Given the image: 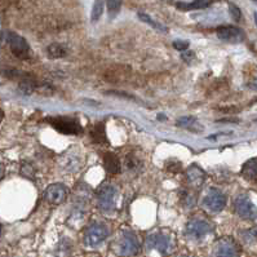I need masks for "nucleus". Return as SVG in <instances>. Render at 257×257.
I'll return each mask as SVG.
<instances>
[{
    "mask_svg": "<svg viewBox=\"0 0 257 257\" xmlns=\"http://www.w3.org/2000/svg\"><path fill=\"white\" fill-rule=\"evenodd\" d=\"M176 247L175 238L167 231H157L148 236L146 239V249L150 252H157L161 256H168L173 252Z\"/></svg>",
    "mask_w": 257,
    "mask_h": 257,
    "instance_id": "1",
    "label": "nucleus"
},
{
    "mask_svg": "<svg viewBox=\"0 0 257 257\" xmlns=\"http://www.w3.org/2000/svg\"><path fill=\"white\" fill-rule=\"evenodd\" d=\"M140 240L137 235L130 230H124L112 243V252L116 256L131 257L139 253Z\"/></svg>",
    "mask_w": 257,
    "mask_h": 257,
    "instance_id": "2",
    "label": "nucleus"
},
{
    "mask_svg": "<svg viewBox=\"0 0 257 257\" xmlns=\"http://www.w3.org/2000/svg\"><path fill=\"white\" fill-rule=\"evenodd\" d=\"M110 231L103 224H93L88 227L84 234V244L88 248H97L105 242Z\"/></svg>",
    "mask_w": 257,
    "mask_h": 257,
    "instance_id": "3",
    "label": "nucleus"
},
{
    "mask_svg": "<svg viewBox=\"0 0 257 257\" xmlns=\"http://www.w3.org/2000/svg\"><path fill=\"white\" fill-rule=\"evenodd\" d=\"M213 230V225L211 222L206 220H199V218H195V220L189 221L188 225H186V235L190 239L194 240H202V239L206 238L208 234L212 233Z\"/></svg>",
    "mask_w": 257,
    "mask_h": 257,
    "instance_id": "4",
    "label": "nucleus"
},
{
    "mask_svg": "<svg viewBox=\"0 0 257 257\" xmlns=\"http://www.w3.org/2000/svg\"><path fill=\"white\" fill-rule=\"evenodd\" d=\"M53 128L64 135H80L83 132L82 125L75 119L66 118V116H57V118L48 119Z\"/></svg>",
    "mask_w": 257,
    "mask_h": 257,
    "instance_id": "5",
    "label": "nucleus"
},
{
    "mask_svg": "<svg viewBox=\"0 0 257 257\" xmlns=\"http://www.w3.org/2000/svg\"><path fill=\"white\" fill-rule=\"evenodd\" d=\"M213 257H240V248L233 238H222L215 244Z\"/></svg>",
    "mask_w": 257,
    "mask_h": 257,
    "instance_id": "6",
    "label": "nucleus"
},
{
    "mask_svg": "<svg viewBox=\"0 0 257 257\" xmlns=\"http://www.w3.org/2000/svg\"><path fill=\"white\" fill-rule=\"evenodd\" d=\"M8 43H10L11 51H12V53L16 57L21 58V60H28L31 56V49L29 43L19 34H8Z\"/></svg>",
    "mask_w": 257,
    "mask_h": 257,
    "instance_id": "7",
    "label": "nucleus"
},
{
    "mask_svg": "<svg viewBox=\"0 0 257 257\" xmlns=\"http://www.w3.org/2000/svg\"><path fill=\"white\" fill-rule=\"evenodd\" d=\"M234 211L239 217L244 218V220H253L257 218V208L251 199L247 195H239L234 200Z\"/></svg>",
    "mask_w": 257,
    "mask_h": 257,
    "instance_id": "8",
    "label": "nucleus"
},
{
    "mask_svg": "<svg viewBox=\"0 0 257 257\" xmlns=\"http://www.w3.org/2000/svg\"><path fill=\"white\" fill-rule=\"evenodd\" d=\"M203 206L209 212L217 213L221 212L226 206V197L217 189H211L203 199Z\"/></svg>",
    "mask_w": 257,
    "mask_h": 257,
    "instance_id": "9",
    "label": "nucleus"
},
{
    "mask_svg": "<svg viewBox=\"0 0 257 257\" xmlns=\"http://www.w3.org/2000/svg\"><path fill=\"white\" fill-rule=\"evenodd\" d=\"M116 191L112 186H102L97 194V204L102 212H111L115 208Z\"/></svg>",
    "mask_w": 257,
    "mask_h": 257,
    "instance_id": "10",
    "label": "nucleus"
},
{
    "mask_svg": "<svg viewBox=\"0 0 257 257\" xmlns=\"http://www.w3.org/2000/svg\"><path fill=\"white\" fill-rule=\"evenodd\" d=\"M44 197H46L47 202L51 203V204H61L66 199L67 190L65 188V185L62 184L49 185L48 188H47Z\"/></svg>",
    "mask_w": 257,
    "mask_h": 257,
    "instance_id": "11",
    "label": "nucleus"
},
{
    "mask_svg": "<svg viewBox=\"0 0 257 257\" xmlns=\"http://www.w3.org/2000/svg\"><path fill=\"white\" fill-rule=\"evenodd\" d=\"M217 37L229 43H240L244 40V33L235 26H222L217 29Z\"/></svg>",
    "mask_w": 257,
    "mask_h": 257,
    "instance_id": "12",
    "label": "nucleus"
},
{
    "mask_svg": "<svg viewBox=\"0 0 257 257\" xmlns=\"http://www.w3.org/2000/svg\"><path fill=\"white\" fill-rule=\"evenodd\" d=\"M242 176L247 181L257 184V158L249 159L243 164Z\"/></svg>",
    "mask_w": 257,
    "mask_h": 257,
    "instance_id": "13",
    "label": "nucleus"
},
{
    "mask_svg": "<svg viewBox=\"0 0 257 257\" xmlns=\"http://www.w3.org/2000/svg\"><path fill=\"white\" fill-rule=\"evenodd\" d=\"M186 177H188V181L190 182V185H193L194 188H198L204 181V172L200 170L198 166H191L188 171H186Z\"/></svg>",
    "mask_w": 257,
    "mask_h": 257,
    "instance_id": "14",
    "label": "nucleus"
},
{
    "mask_svg": "<svg viewBox=\"0 0 257 257\" xmlns=\"http://www.w3.org/2000/svg\"><path fill=\"white\" fill-rule=\"evenodd\" d=\"M103 166H105V170L109 173H118L120 171V163H119V159L116 158V155L111 154V153H106L103 155Z\"/></svg>",
    "mask_w": 257,
    "mask_h": 257,
    "instance_id": "15",
    "label": "nucleus"
},
{
    "mask_svg": "<svg viewBox=\"0 0 257 257\" xmlns=\"http://www.w3.org/2000/svg\"><path fill=\"white\" fill-rule=\"evenodd\" d=\"M177 125L182 128H188L189 131H193V132H202L203 127L200 125L199 121L197 120L193 116H184V118H180L177 120Z\"/></svg>",
    "mask_w": 257,
    "mask_h": 257,
    "instance_id": "16",
    "label": "nucleus"
},
{
    "mask_svg": "<svg viewBox=\"0 0 257 257\" xmlns=\"http://www.w3.org/2000/svg\"><path fill=\"white\" fill-rule=\"evenodd\" d=\"M213 0H194L193 3L190 4H184L179 3L177 7L182 11H191V10H204L207 7H209L212 4Z\"/></svg>",
    "mask_w": 257,
    "mask_h": 257,
    "instance_id": "17",
    "label": "nucleus"
},
{
    "mask_svg": "<svg viewBox=\"0 0 257 257\" xmlns=\"http://www.w3.org/2000/svg\"><path fill=\"white\" fill-rule=\"evenodd\" d=\"M47 52H48V56L51 58H61L64 57V56H66L67 49L66 47L60 44V43H53V44H51V46L48 47Z\"/></svg>",
    "mask_w": 257,
    "mask_h": 257,
    "instance_id": "18",
    "label": "nucleus"
},
{
    "mask_svg": "<svg viewBox=\"0 0 257 257\" xmlns=\"http://www.w3.org/2000/svg\"><path fill=\"white\" fill-rule=\"evenodd\" d=\"M37 88V83L34 82L31 78H25L22 79L20 83V91L24 94H31Z\"/></svg>",
    "mask_w": 257,
    "mask_h": 257,
    "instance_id": "19",
    "label": "nucleus"
},
{
    "mask_svg": "<svg viewBox=\"0 0 257 257\" xmlns=\"http://www.w3.org/2000/svg\"><path fill=\"white\" fill-rule=\"evenodd\" d=\"M139 17H140V20H141V21L146 22V24H149V25H150V26H153V28H154V29H157V30L163 31V33H167V31H168V29H167L166 26H163V25L159 24V22L154 21V20H153L152 17H150V16H149V15H146V13L140 12L139 13Z\"/></svg>",
    "mask_w": 257,
    "mask_h": 257,
    "instance_id": "20",
    "label": "nucleus"
},
{
    "mask_svg": "<svg viewBox=\"0 0 257 257\" xmlns=\"http://www.w3.org/2000/svg\"><path fill=\"white\" fill-rule=\"evenodd\" d=\"M106 7H107V13L110 19H114L115 16H118L121 7V0H106Z\"/></svg>",
    "mask_w": 257,
    "mask_h": 257,
    "instance_id": "21",
    "label": "nucleus"
},
{
    "mask_svg": "<svg viewBox=\"0 0 257 257\" xmlns=\"http://www.w3.org/2000/svg\"><path fill=\"white\" fill-rule=\"evenodd\" d=\"M92 139L96 141V143H105V128H103V124H96L93 128H92Z\"/></svg>",
    "mask_w": 257,
    "mask_h": 257,
    "instance_id": "22",
    "label": "nucleus"
},
{
    "mask_svg": "<svg viewBox=\"0 0 257 257\" xmlns=\"http://www.w3.org/2000/svg\"><path fill=\"white\" fill-rule=\"evenodd\" d=\"M102 13H103V0H94L93 8H92L91 20L93 22L98 21L101 16H102Z\"/></svg>",
    "mask_w": 257,
    "mask_h": 257,
    "instance_id": "23",
    "label": "nucleus"
},
{
    "mask_svg": "<svg viewBox=\"0 0 257 257\" xmlns=\"http://www.w3.org/2000/svg\"><path fill=\"white\" fill-rule=\"evenodd\" d=\"M242 235L245 242H252V240L257 239V227H252V229L247 230Z\"/></svg>",
    "mask_w": 257,
    "mask_h": 257,
    "instance_id": "24",
    "label": "nucleus"
},
{
    "mask_svg": "<svg viewBox=\"0 0 257 257\" xmlns=\"http://www.w3.org/2000/svg\"><path fill=\"white\" fill-rule=\"evenodd\" d=\"M229 11H230V15H231V17H233V20H235V21H239L240 20V10H239L238 7L234 6V4H229Z\"/></svg>",
    "mask_w": 257,
    "mask_h": 257,
    "instance_id": "25",
    "label": "nucleus"
},
{
    "mask_svg": "<svg viewBox=\"0 0 257 257\" xmlns=\"http://www.w3.org/2000/svg\"><path fill=\"white\" fill-rule=\"evenodd\" d=\"M173 47L176 49H179V51H186L189 48V42H186V40H176L173 43Z\"/></svg>",
    "mask_w": 257,
    "mask_h": 257,
    "instance_id": "26",
    "label": "nucleus"
},
{
    "mask_svg": "<svg viewBox=\"0 0 257 257\" xmlns=\"http://www.w3.org/2000/svg\"><path fill=\"white\" fill-rule=\"evenodd\" d=\"M194 57V53L193 52H185L184 55H182V58H184L185 61H189L190 58Z\"/></svg>",
    "mask_w": 257,
    "mask_h": 257,
    "instance_id": "27",
    "label": "nucleus"
},
{
    "mask_svg": "<svg viewBox=\"0 0 257 257\" xmlns=\"http://www.w3.org/2000/svg\"><path fill=\"white\" fill-rule=\"evenodd\" d=\"M3 172H4V168H3V166H2V164H0V177H2V176H3Z\"/></svg>",
    "mask_w": 257,
    "mask_h": 257,
    "instance_id": "28",
    "label": "nucleus"
},
{
    "mask_svg": "<svg viewBox=\"0 0 257 257\" xmlns=\"http://www.w3.org/2000/svg\"><path fill=\"white\" fill-rule=\"evenodd\" d=\"M3 116H4V112L2 111V109H0V121L3 120Z\"/></svg>",
    "mask_w": 257,
    "mask_h": 257,
    "instance_id": "29",
    "label": "nucleus"
},
{
    "mask_svg": "<svg viewBox=\"0 0 257 257\" xmlns=\"http://www.w3.org/2000/svg\"><path fill=\"white\" fill-rule=\"evenodd\" d=\"M177 257H190V256H186V254H180V256H177Z\"/></svg>",
    "mask_w": 257,
    "mask_h": 257,
    "instance_id": "30",
    "label": "nucleus"
},
{
    "mask_svg": "<svg viewBox=\"0 0 257 257\" xmlns=\"http://www.w3.org/2000/svg\"><path fill=\"white\" fill-rule=\"evenodd\" d=\"M254 17H256V24H257V12H256V15H254Z\"/></svg>",
    "mask_w": 257,
    "mask_h": 257,
    "instance_id": "31",
    "label": "nucleus"
},
{
    "mask_svg": "<svg viewBox=\"0 0 257 257\" xmlns=\"http://www.w3.org/2000/svg\"><path fill=\"white\" fill-rule=\"evenodd\" d=\"M0 43H2V33H0Z\"/></svg>",
    "mask_w": 257,
    "mask_h": 257,
    "instance_id": "32",
    "label": "nucleus"
},
{
    "mask_svg": "<svg viewBox=\"0 0 257 257\" xmlns=\"http://www.w3.org/2000/svg\"><path fill=\"white\" fill-rule=\"evenodd\" d=\"M252 2H253V3H256V4H257V0H252Z\"/></svg>",
    "mask_w": 257,
    "mask_h": 257,
    "instance_id": "33",
    "label": "nucleus"
}]
</instances>
